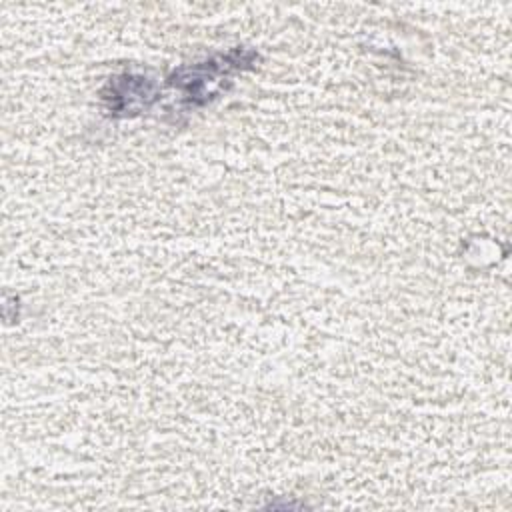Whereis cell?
<instances>
[{
	"label": "cell",
	"instance_id": "1",
	"mask_svg": "<svg viewBox=\"0 0 512 512\" xmlns=\"http://www.w3.org/2000/svg\"><path fill=\"white\" fill-rule=\"evenodd\" d=\"M110 110L128 114L146 108L154 100V84L140 76H122L110 82Z\"/></svg>",
	"mask_w": 512,
	"mask_h": 512
}]
</instances>
